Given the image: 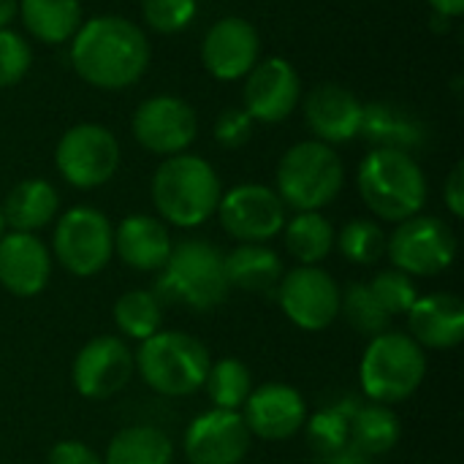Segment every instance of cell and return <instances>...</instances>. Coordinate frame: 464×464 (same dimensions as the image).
Listing matches in <instances>:
<instances>
[{
  "label": "cell",
  "mask_w": 464,
  "mask_h": 464,
  "mask_svg": "<svg viewBox=\"0 0 464 464\" xmlns=\"http://www.w3.org/2000/svg\"><path fill=\"white\" fill-rule=\"evenodd\" d=\"M147 33L128 16L101 14L84 19L71 38V65L95 90H128L150 68Z\"/></svg>",
  "instance_id": "cell-1"
},
{
  "label": "cell",
  "mask_w": 464,
  "mask_h": 464,
  "mask_svg": "<svg viewBox=\"0 0 464 464\" xmlns=\"http://www.w3.org/2000/svg\"><path fill=\"white\" fill-rule=\"evenodd\" d=\"M152 207L166 226L198 228L215 218L223 182L209 160L193 152L163 158L150 182Z\"/></svg>",
  "instance_id": "cell-2"
},
{
  "label": "cell",
  "mask_w": 464,
  "mask_h": 464,
  "mask_svg": "<svg viewBox=\"0 0 464 464\" xmlns=\"http://www.w3.org/2000/svg\"><path fill=\"white\" fill-rule=\"evenodd\" d=\"M356 188L364 207L383 223H402L421 215L430 182L421 163L402 150L372 147L356 171Z\"/></svg>",
  "instance_id": "cell-3"
},
{
  "label": "cell",
  "mask_w": 464,
  "mask_h": 464,
  "mask_svg": "<svg viewBox=\"0 0 464 464\" xmlns=\"http://www.w3.org/2000/svg\"><path fill=\"white\" fill-rule=\"evenodd\" d=\"M223 250L207 239H182L171 245L169 261L158 275V299L196 313L215 310L228 296Z\"/></svg>",
  "instance_id": "cell-4"
},
{
  "label": "cell",
  "mask_w": 464,
  "mask_h": 464,
  "mask_svg": "<svg viewBox=\"0 0 464 464\" xmlns=\"http://www.w3.org/2000/svg\"><path fill=\"white\" fill-rule=\"evenodd\" d=\"M139 378L160 397L179 400L204 389L212 356L209 348L188 332H155L133 353Z\"/></svg>",
  "instance_id": "cell-5"
},
{
  "label": "cell",
  "mask_w": 464,
  "mask_h": 464,
  "mask_svg": "<svg viewBox=\"0 0 464 464\" xmlns=\"http://www.w3.org/2000/svg\"><path fill=\"white\" fill-rule=\"evenodd\" d=\"M275 193L294 212H321L345 185V163L340 152L324 141L307 139L283 152L275 171Z\"/></svg>",
  "instance_id": "cell-6"
},
{
  "label": "cell",
  "mask_w": 464,
  "mask_h": 464,
  "mask_svg": "<svg viewBox=\"0 0 464 464\" xmlns=\"http://www.w3.org/2000/svg\"><path fill=\"white\" fill-rule=\"evenodd\" d=\"M427 378V351L405 332L372 337L359 362V383L370 402L400 405L411 400Z\"/></svg>",
  "instance_id": "cell-7"
},
{
  "label": "cell",
  "mask_w": 464,
  "mask_h": 464,
  "mask_svg": "<svg viewBox=\"0 0 464 464\" xmlns=\"http://www.w3.org/2000/svg\"><path fill=\"white\" fill-rule=\"evenodd\" d=\"M49 253L68 275L95 277L114 258V226L95 207H71L54 223Z\"/></svg>",
  "instance_id": "cell-8"
},
{
  "label": "cell",
  "mask_w": 464,
  "mask_h": 464,
  "mask_svg": "<svg viewBox=\"0 0 464 464\" xmlns=\"http://www.w3.org/2000/svg\"><path fill=\"white\" fill-rule=\"evenodd\" d=\"M457 234L435 215H413L386 237V256L394 269L419 277H438L457 261Z\"/></svg>",
  "instance_id": "cell-9"
},
{
  "label": "cell",
  "mask_w": 464,
  "mask_h": 464,
  "mask_svg": "<svg viewBox=\"0 0 464 464\" xmlns=\"http://www.w3.org/2000/svg\"><path fill=\"white\" fill-rule=\"evenodd\" d=\"M120 141L101 122L71 125L54 147L57 174L76 190H95L111 182L120 169Z\"/></svg>",
  "instance_id": "cell-10"
},
{
  "label": "cell",
  "mask_w": 464,
  "mask_h": 464,
  "mask_svg": "<svg viewBox=\"0 0 464 464\" xmlns=\"http://www.w3.org/2000/svg\"><path fill=\"white\" fill-rule=\"evenodd\" d=\"M215 215L223 231L239 245H266L280 237L288 220V209L275 188L261 182H242L223 190Z\"/></svg>",
  "instance_id": "cell-11"
},
{
  "label": "cell",
  "mask_w": 464,
  "mask_h": 464,
  "mask_svg": "<svg viewBox=\"0 0 464 464\" xmlns=\"http://www.w3.org/2000/svg\"><path fill=\"white\" fill-rule=\"evenodd\" d=\"M340 283L324 266L288 269L275 291L283 315L302 332H324L340 318Z\"/></svg>",
  "instance_id": "cell-12"
},
{
  "label": "cell",
  "mask_w": 464,
  "mask_h": 464,
  "mask_svg": "<svg viewBox=\"0 0 464 464\" xmlns=\"http://www.w3.org/2000/svg\"><path fill=\"white\" fill-rule=\"evenodd\" d=\"M130 130L141 150L158 158H171L188 152L196 141L198 117L196 109L179 95H152L133 111Z\"/></svg>",
  "instance_id": "cell-13"
},
{
  "label": "cell",
  "mask_w": 464,
  "mask_h": 464,
  "mask_svg": "<svg viewBox=\"0 0 464 464\" xmlns=\"http://www.w3.org/2000/svg\"><path fill=\"white\" fill-rule=\"evenodd\" d=\"M136 372L133 351L117 334H98L87 340L71 364V383L79 397L103 402L120 394Z\"/></svg>",
  "instance_id": "cell-14"
},
{
  "label": "cell",
  "mask_w": 464,
  "mask_h": 464,
  "mask_svg": "<svg viewBox=\"0 0 464 464\" xmlns=\"http://www.w3.org/2000/svg\"><path fill=\"white\" fill-rule=\"evenodd\" d=\"M302 101V79L299 71L280 54L261 57L256 68L245 76L242 87V109L253 117V122L277 125L285 122Z\"/></svg>",
  "instance_id": "cell-15"
},
{
  "label": "cell",
  "mask_w": 464,
  "mask_h": 464,
  "mask_svg": "<svg viewBox=\"0 0 464 464\" xmlns=\"http://www.w3.org/2000/svg\"><path fill=\"white\" fill-rule=\"evenodd\" d=\"M253 435L245 427L239 411H204L198 413L182 438V454L188 464H242L250 454Z\"/></svg>",
  "instance_id": "cell-16"
},
{
  "label": "cell",
  "mask_w": 464,
  "mask_h": 464,
  "mask_svg": "<svg viewBox=\"0 0 464 464\" xmlns=\"http://www.w3.org/2000/svg\"><path fill=\"white\" fill-rule=\"evenodd\" d=\"M261 60V35L242 16L218 19L201 41V63L218 82L245 79Z\"/></svg>",
  "instance_id": "cell-17"
},
{
  "label": "cell",
  "mask_w": 464,
  "mask_h": 464,
  "mask_svg": "<svg viewBox=\"0 0 464 464\" xmlns=\"http://www.w3.org/2000/svg\"><path fill=\"white\" fill-rule=\"evenodd\" d=\"M239 413L250 435L266 443H283L294 438L310 416L302 392L288 383H264L253 389Z\"/></svg>",
  "instance_id": "cell-18"
},
{
  "label": "cell",
  "mask_w": 464,
  "mask_h": 464,
  "mask_svg": "<svg viewBox=\"0 0 464 464\" xmlns=\"http://www.w3.org/2000/svg\"><path fill=\"white\" fill-rule=\"evenodd\" d=\"M299 103L315 141L334 147L359 136L364 103L356 98L353 90L334 82H321Z\"/></svg>",
  "instance_id": "cell-19"
},
{
  "label": "cell",
  "mask_w": 464,
  "mask_h": 464,
  "mask_svg": "<svg viewBox=\"0 0 464 464\" xmlns=\"http://www.w3.org/2000/svg\"><path fill=\"white\" fill-rule=\"evenodd\" d=\"M52 280V253L38 234L5 231L0 239V285L19 299H33Z\"/></svg>",
  "instance_id": "cell-20"
},
{
  "label": "cell",
  "mask_w": 464,
  "mask_h": 464,
  "mask_svg": "<svg viewBox=\"0 0 464 464\" xmlns=\"http://www.w3.org/2000/svg\"><path fill=\"white\" fill-rule=\"evenodd\" d=\"M408 334L424 351H451L464 340V302L449 291L424 294L408 310Z\"/></svg>",
  "instance_id": "cell-21"
},
{
  "label": "cell",
  "mask_w": 464,
  "mask_h": 464,
  "mask_svg": "<svg viewBox=\"0 0 464 464\" xmlns=\"http://www.w3.org/2000/svg\"><path fill=\"white\" fill-rule=\"evenodd\" d=\"M171 234L155 215H128L114 228V256L133 272H160L171 253Z\"/></svg>",
  "instance_id": "cell-22"
},
{
  "label": "cell",
  "mask_w": 464,
  "mask_h": 464,
  "mask_svg": "<svg viewBox=\"0 0 464 464\" xmlns=\"http://www.w3.org/2000/svg\"><path fill=\"white\" fill-rule=\"evenodd\" d=\"M359 136H364L372 147L402 150L413 155V150L427 144V125L400 103L372 101L364 103Z\"/></svg>",
  "instance_id": "cell-23"
},
{
  "label": "cell",
  "mask_w": 464,
  "mask_h": 464,
  "mask_svg": "<svg viewBox=\"0 0 464 464\" xmlns=\"http://www.w3.org/2000/svg\"><path fill=\"white\" fill-rule=\"evenodd\" d=\"M228 288L272 296L285 275L283 258L269 245H237L231 253H223Z\"/></svg>",
  "instance_id": "cell-24"
},
{
  "label": "cell",
  "mask_w": 464,
  "mask_h": 464,
  "mask_svg": "<svg viewBox=\"0 0 464 464\" xmlns=\"http://www.w3.org/2000/svg\"><path fill=\"white\" fill-rule=\"evenodd\" d=\"M0 207H3V218H5L8 231L35 234L57 218L60 193L52 182L33 177V179L16 182L8 190V196L0 201Z\"/></svg>",
  "instance_id": "cell-25"
},
{
  "label": "cell",
  "mask_w": 464,
  "mask_h": 464,
  "mask_svg": "<svg viewBox=\"0 0 464 464\" xmlns=\"http://www.w3.org/2000/svg\"><path fill=\"white\" fill-rule=\"evenodd\" d=\"M16 16L30 38L49 46L68 44L84 22L79 0H16Z\"/></svg>",
  "instance_id": "cell-26"
},
{
  "label": "cell",
  "mask_w": 464,
  "mask_h": 464,
  "mask_svg": "<svg viewBox=\"0 0 464 464\" xmlns=\"http://www.w3.org/2000/svg\"><path fill=\"white\" fill-rule=\"evenodd\" d=\"M174 440L152 424L122 427L106 446L103 464H174Z\"/></svg>",
  "instance_id": "cell-27"
},
{
  "label": "cell",
  "mask_w": 464,
  "mask_h": 464,
  "mask_svg": "<svg viewBox=\"0 0 464 464\" xmlns=\"http://www.w3.org/2000/svg\"><path fill=\"white\" fill-rule=\"evenodd\" d=\"M283 242L302 266H318L334 250V226L324 212H296L283 226Z\"/></svg>",
  "instance_id": "cell-28"
},
{
  "label": "cell",
  "mask_w": 464,
  "mask_h": 464,
  "mask_svg": "<svg viewBox=\"0 0 464 464\" xmlns=\"http://www.w3.org/2000/svg\"><path fill=\"white\" fill-rule=\"evenodd\" d=\"M348 435L353 438L359 451L370 457H381V454H389L400 443L402 427L392 408L370 402L359 408L356 416L348 421Z\"/></svg>",
  "instance_id": "cell-29"
},
{
  "label": "cell",
  "mask_w": 464,
  "mask_h": 464,
  "mask_svg": "<svg viewBox=\"0 0 464 464\" xmlns=\"http://www.w3.org/2000/svg\"><path fill=\"white\" fill-rule=\"evenodd\" d=\"M114 324L122 337L144 343L163 326V302L155 291L130 288L114 302Z\"/></svg>",
  "instance_id": "cell-30"
},
{
  "label": "cell",
  "mask_w": 464,
  "mask_h": 464,
  "mask_svg": "<svg viewBox=\"0 0 464 464\" xmlns=\"http://www.w3.org/2000/svg\"><path fill=\"white\" fill-rule=\"evenodd\" d=\"M207 397L212 400V408L220 411H242L245 400L253 392V372L245 362L226 356L209 364L207 381H204Z\"/></svg>",
  "instance_id": "cell-31"
},
{
  "label": "cell",
  "mask_w": 464,
  "mask_h": 464,
  "mask_svg": "<svg viewBox=\"0 0 464 464\" xmlns=\"http://www.w3.org/2000/svg\"><path fill=\"white\" fill-rule=\"evenodd\" d=\"M386 237L389 234L381 228L378 220L353 218L337 231L334 245L345 261L356 266H375L386 256Z\"/></svg>",
  "instance_id": "cell-32"
},
{
  "label": "cell",
  "mask_w": 464,
  "mask_h": 464,
  "mask_svg": "<svg viewBox=\"0 0 464 464\" xmlns=\"http://www.w3.org/2000/svg\"><path fill=\"white\" fill-rule=\"evenodd\" d=\"M340 315L348 321L351 329L370 340L392 329V315L381 307L367 283H351L340 294Z\"/></svg>",
  "instance_id": "cell-33"
},
{
  "label": "cell",
  "mask_w": 464,
  "mask_h": 464,
  "mask_svg": "<svg viewBox=\"0 0 464 464\" xmlns=\"http://www.w3.org/2000/svg\"><path fill=\"white\" fill-rule=\"evenodd\" d=\"M370 291L375 294V299L381 302V307L394 318V315H408V310L416 304V299L421 296L419 294V285L411 275L400 272V269H383L378 272L370 283Z\"/></svg>",
  "instance_id": "cell-34"
},
{
  "label": "cell",
  "mask_w": 464,
  "mask_h": 464,
  "mask_svg": "<svg viewBox=\"0 0 464 464\" xmlns=\"http://www.w3.org/2000/svg\"><path fill=\"white\" fill-rule=\"evenodd\" d=\"M198 14V0H141V19L150 30L160 35L182 33L193 24Z\"/></svg>",
  "instance_id": "cell-35"
},
{
  "label": "cell",
  "mask_w": 464,
  "mask_h": 464,
  "mask_svg": "<svg viewBox=\"0 0 464 464\" xmlns=\"http://www.w3.org/2000/svg\"><path fill=\"white\" fill-rule=\"evenodd\" d=\"M33 65V49L11 27H0V90L19 84Z\"/></svg>",
  "instance_id": "cell-36"
},
{
  "label": "cell",
  "mask_w": 464,
  "mask_h": 464,
  "mask_svg": "<svg viewBox=\"0 0 464 464\" xmlns=\"http://www.w3.org/2000/svg\"><path fill=\"white\" fill-rule=\"evenodd\" d=\"M253 130H256V122L242 106L220 111L218 120H215V128H212L215 141L223 150H242L253 139Z\"/></svg>",
  "instance_id": "cell-37"
},
{
  "label": "cell",
  "mask_w": 464,
  "mask_h": 464,
  "mask_svg": "<svg viewBox=\"0 0 464 464\" xmlns=\"http://www.w3.org/2000/svg\"><path fill=\"white\" fill-rule=\"evenodd\" d=\"M46 464H103V457L84 440H60L52 446Z\"/></svg>",
  "instance_id": "cell-38"
},
{
  "label": "cell",
  "mask_w": 464,
  "mask_h": 464,
  "mask_svg": "<svg viewBox=\"0 0 464 464\" xmlns=\"http://www.w3.org/2000/svg\"><path fill=\"white\" fill-rule=\"evenodd\" d=\"M443 201H446V209L459 220L464 218V163L457 160L443 182Z\"/></svg>",
  "instance_id": "cell-39"
},
{
  "label": "cell",
  "mask_w": 464,
  "mask_h": 464,
  "mask_svg": "<svg viewBox=\"0 0 464 464\" xmlns=\"http://www.w3.org/2000/svg\"><path fill=\"white\" fill-rule=\"evenodd\" d=\"M440 19H457L464 14V0H427Z\"/></svg>",
  "instance_id": "cell-40"
},
{
  "label": "cell",
  "mask_w": 464,
  "mask_h": 464,
  "mask_svg": "<svg viewBox=\"0 0 464 464\" xmlns=\"http://www.w3.org/2000/svg\"><path fill=\"white\" fill-rule=\"evenodd\" d=\"M16 19V0H0V27H8Z\"/></svg>",
  "instance_id": "cell-41"
},
{
  "label": "cell",
  "mask_w": 464,
  "mask_h": 464,
  "mask_svg": "<svg viewBox=\"0 0 464 464\" xmlns=\"http://www.w3.org/2000/svg\"><path fill=\"white\" fill-rule=\"evenodd\" d=\"M8 231V226H5V218H3V207H0V239H3V234Z\"/></svg>",
  "instance_id": "cell-42"
}]
</instances>
